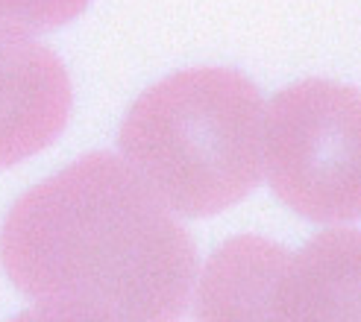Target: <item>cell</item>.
Listing matches in <instances>:
<instances>
[{
	"label": "cell",
	"instance_id": "4",
	"mask_svg": "<svg viewBox=\"0 0 361 322\" xmlns=\"http://www.w3.org/2000/svg\"><path fill=\"white\" fill-rule=\"evenodd\" d=\"M71 115V79L59 56L21 30L0 27V167L39 155Z\"/></svg>",
	"mask_w": 361,
	"mask_h": 322
},
{
	"label": "cell",
	"instance_id": "6",
	"mask_svg": "<svg viewBox=\"0 0 361 322\" xmlns=\"http://www.w3.org/2000/svg\"><path fill=\"white\" fill-rule=\"evenodd\" d=\"M291 252L262 238H235L200 276V319H276V293Z\"/></svg>",
	"mask_w": 361,
	"mask_h": 322
},
{
	"label": "cell",
	"instance_id": "7",
	"mask_svg": "<svg viewBox=\"0 0 361 322\" xmlns=\"http://www.w3.org/2000/svg\"><path fill=\"white\" fill-rule=\"evenodd\" d=\"M88 0H0V27L4 30H53L80 18Z\"/></svg>",
	"mask_w": 361,
	"mask_h": 322
},
{
	"label": "cell",
	"instance_id": "5",
	"mask_svg": "<svg viewBox=\"0 0 361 322\" xmlns=\"http://www.w3.org/2000/svg\"><path fill=\"white\" fill-rule=\"evenodd\" d=\"M358 231H326L288 258L276 319H358Z\"/></svg>",
	"mask_w": 361,
	"mask_h": 322
},
{
	"label": "cell",
	"instance_id": "2",
	"mask_svg": "<svg viewBox=\"0 0 361 322\" xmlns=\"http://www.w3.org/2000/svg\"><path fill=\"white\" fill-rule=\"evenodd\" d=\"M264 103L238 70L194 67L147 88L121 127V153L173 214L212 217L262 182Z\"/></svg>",
	"mask_w": 361,
	"mask_h": 322
},
{
	"label": "cell",
	"instance_id": "1",
	"mask_svg": "<svg viewBox=\"0 0 361 322\" xmlns=\"http://www.w3.org/2000/svg\"><path fill=\"white\" fill-rule=\"evenodd\" d=\"M0 261L32 319H179L197 252L123 158L92 153L18 200Z\"/></svg>",
	"mask_w": 361,
	"mask_h": 322
},
{
	"label": "cell",
	"instance_id": "3",
	"mask_svg": "<svg viewBox=\"0 0 361 322\" xmlns=\"http://www.w3.org/2000/svg\"><path fill=\"white\" fill-rule=\"evenodd\" d=\"M262 173L279 200L317 223L361 211V97L350 85L305 79L264 109Z\"/></svg>",
	"mask_w": 361,
	"mask_h": 322
}]
</instances>
